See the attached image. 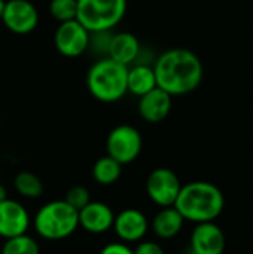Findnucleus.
<instances>
[{"instance_id": "nucleus-1", "label": "nucleus", "mask_w": 253, "mask_h": 254, "mask_svg": "<svg viewBox=\"0 0 253 254\" xmlns=\"http://www.w3.org/2000/svg\"><path fill=\"white\" fill-rule=\"evenodd\" d=\"M152 67L157 77V86L171 97H180L195 91L204 76L201 60L186 48L164 51L154 61Z\"/></svg>"}, {"instance_id": "nucleus-2", "label": "nucleus", "mask_w": 253, "mask_h": 254, "mask_svg": "<svg viewBox=\"0 0 253 254\" xmlns=\"http://www.w3.org/2000/svg\"><path fill=\"white\" fill-rule=\"evenodd\" d=\"M191 223L215 222L225 208L224 192L210 182H191L182 185L173 205Z\"/></svg>"}, {"instance_id": "nucleus-3", "label": "nucleus", "mask_w": 253, "mask_h": 254, "mask_svg": "<svg viewBox=\"0 0 253 254\" xmlns=\"http://www.w3.org/2000/svg\"><path fill=\"white\" fill-rule=\"evenodd\" d=\"M128 67L109 57L97 58L86 73L89 94L101 103H116L125 97Z\"/></svg>"}, {"instance_id": "nucleus-4", "label": "nucleus", "mask_w": 253, "mask_h": 254, "mask_svg": "<svg viewBox=\"0 0 253 254\" xmlns=\"http://www.w3.org/2000/svg\"><path fill=\"white\" fill-rule=\"evenodd\" d=\"M37 235L46 241H61L72 237L79 228L78 210L64 199L43 204L31 219Z\"/></svg>"}, {"instance_id": "nucleus-5", "label": "nucleus", "mask_w": 253, "mask_h": 254, "mask_svg": "<svg viewBox=\"0 0 253 254\" xmlns=\"http://www.w3.org/2000/svg\"><path fill=\"white\" fill-rule=\"evenodd\" d=\"M76 19L89 31H113L127 13V0H76Z\"/></svg>"}, {"instance_id": "nucleus-6", "label": "nucleus", "mask_w": 253, "mask_h": 254, "mask_svg": "<svg viewBox=\"0 0 253 254\" xmlns=\"http://www.w3.org/2000/svg\"><path fill=\"white\" fill-rule=\"evenodd\" d=\"M143 147V138L137 128L133 125L115 127L106 138V152L110 158L121 165L134 162Z\"/></svg>"}, {"instance_id": "nucleus-7", "label": "nucleus", "mask_w": 253, "mask_h": 254, "mask_svg": "<svg viewBox=\"0 0 253 254\" xmlns=\"http://www.w3.org/2000/svg\"><path fill=\"white\" fill-rule=\"evenodd\" d=\"M180 189L182 183L177 174L166 167L155 168L146 179V193L149 199L161 208L173 207Z\"/></svg>"}, {"instance_id": "nucleus-8", "label": "nucleus", "mask_w": 253, "mask_h": 254, "mask_svg": "<svg viewBox=\"0 0 253 254\" xmlns=\"http://www.w3.org/2000/svg\"><path fill=\"white\" fill-rule=\"evenodd\" d=\"M88 43L89 31L78 19L60 22L54 33L55 49L67 58H76L88 52Z\"/></svg>"}, {"instance_id": "nucleus-9", "label": "nucleus", "mask_w": 253, "mask_h": 254, "mask_svg": "<svg viewBox=\"0 0 253 254\" xmlns=\"http://www.w3.org/2000/svg\"><path fill=\"white\" fill-rule=\"evenodd\" d=\"M1 22L13 34H28L39 24V12L30 0H6Z\"/></svg>"}, {"instance_id": "nucleus-10", "label": "nucleus", "mask_w": 253, "mask_h": 254, "mask_svg": "<svg viewBox=\"0 0 253 254\" xmlns=\"http://www.w3.org/2000/svg\"><path fill=\"white\" fill-rule=\"evenodd\" d=\"M112 229L115 235L121 240V243H140L142 240H145L149 231V219L143 211L137 208H125L121 213L115 214Z\"/></svg>"}, {"instance_id": "nucleus-11", "label": "nucleus", "mask_w": 253, "mask_h": 254, "mask_svg": "<svg viewBox=\"0 0 253 254\" xmlns=\"http://www.w3.org/2000/svg\"><path fill=\"white\" fill-rule=\"evenodd\" d=\"M225 234L215 222L197 223L189 238V254H224Z\"/></svg>"}, {"instance_id": "nucleus-12", "label": "nucleus", "mask_w": 253, "mask_h": 254, "mask_svg": "<svg viewBox=\"0 0 253 254\" xmlns=\"http://www.w3.org/2000/svg\"><path fill=\"white\" fill-rule=\"evenodd\" d=\"M31 226V217L25 207L10 198L0 202V238L9 240L27 234Z\"/></svg>"}, {"instance_id": "nucleus-13", "label": "nucleus", "mask_w": 253, "mask_h": 254, "mask_svg": "<svg viewBox=\"0 0 253 254\" xmlns=\"http://www.w3.org/2000/svg\"><path fill=\"white\" fill-rule=\"evenodd\" d=\"M79 228L92 235L106 234L112 229L115 213L113 210L100 201H89L84 208L78 211Z\"/></svg>"}, {"instance_id": "nucleus-14", "label": "nucleus", "mask_w": 253, "mask_h": 254, "mask_svg": "<svg viewBox=\"0 0 253 254\" xmlns=\"http://www.w3.org/2000/svg\"><path fill=\"white\" fill-rule=\"evenodd\" d=\"M173 106V97L161 88H154L148 94L139 97V115L149 124H158L169 118Z\"/></svg>"}, {"instance_id": "nucleus-15", "label": "nucleus", "mask_w": 253, "mask_h": 254, "mask_svg": "<svg viewBox=\"0 0 253 254\" xmlns=\"http://www.w3.org/2000/svg\"><path fill=\"white\" fill-rule=\"evenodd\" d=\"M140 51H142L140 42L133 33L128 31L112 33L107 57L112 58L113 61L130 67L131 64L136 63Z\"/></svg>"}, {"instance_id": "nucleus-16", "label": "nucleus", "mask_w": 253, "mask_h": 254, "mask_svg": "<svg viewBox=\"0 0 253 254\" xmlns=\"http://www.w3.org/2000/svg\"><path fill=\"white\" fill-rule=\"evenodd\" d=\"M185 219L174 207L161 208L154 219L149 222V229L160 238V240H171L180 234L183 229Z\"/></svg>"}, {"instance_id": "nucleus-17", "label": "nucleus", "mask_w": 253, "mask_h": 254, "mask_svg": "<svg viewBox=\"0 0 253 254\" xmlns=\"http://www.w3.org/2000/svg\"><path fill=\"white\" fill-rule=\"evenodd\" d=\"M157 88V77L151 64H131L127 71V91L142 97Z\"/></svg>"}, {"instance_id": "nucleus-18", "label": "nucleus", "mask_w": 253, "mask_h": 254, "mask_svg": "<svg viewBox=\"0 0 253 254\" xmlns=\"http://www.w3.org/2000/svg\"><path fill=\"white\" fill-rule=\"evenodd\" d=\"M91 174H92V179L98 185L110 186L121 179L122 165L118 161H115L113 158H110L109 155H106V156L95 161V164L92 165Z\"/></svg>"}, {"instance_id": "nucleus-19", "label": "nucleus", "mask_w": 253, "mask_h": 254, "mask_svg": "<svg viewBox=\"0 0 253 254\" xmlns=\"http://www.w3.org/2000/svg\"><path fill=\"white\" fill-rule=\"evenodd\" d=\"M13 188L15 190L28 199H36L43 193V183L42 180L30 171H21L13 179Z\"/></svg>"}, {"instance_id": "nucleus-20", "label": "nucleus", "mask_w": 253, "mask_h": 254, "mask_svg": "<svg viewBox=\"0 0 253 254\" xmlns=\"http://www.w3.org/2000/svg\"><path fill=\"white\" fill-rule=\"evenodd\" d=\"M0 254H40V249L33 237L24 234L4 240V244L0 249Z\"/></svg>"}, {"instance_id": "nucleus-21", "label": "nucleus", "mask_w": 253, "mask_h": 254, "mask_svg": "<svg viewBox=\"0 0 253 254\" xmlns=\"http://www.w3.org/2000/svg\"><path fill=\"white\" fill-rule=\"evenodd\" d=\"M76 12H78L76 0H51L49 1V13L58 22L76 19Z\"/></svg>"}, {"instance_id": "nucleus-22", "label": "nucleus", "mask_w": 253, "mask_h": 254, "mask_svg": "<svg viewBox=\"0 0 253 254\" xmlns=\"http://www.w3.org/2000/svg\"><path fill=\"white\" fill-rule=\"evenodd\" d=\"M112 33L113 31H92V33H89L88 51H91L94 55H98V58L107 57Z\"/></svg>"}, {"instance_id": "nucleus-23", "label": "nucleus", "mask_w": 253, "mask_h": 254, "mask_svg": "<svg viewBox=\"0 0 253 254\" xmlns=\"http://www.w3.org/2000/svg\"><path fill=\"white\" fill-rule=\"evenodd\" d=\"M69 205H72L75 210H81L84 208L89 201H91V196H89V190L84 186H73L67 190L66 193V199H64Z\"/></svg>"}, {"instance_id": "nucleus-24", "label": "nucleus", "mask_w": 253, "mask_h": 254, "mask_svg": "<svg viewBox=\"0 0 253 254\" xmlns=\"http://www.w3.org/2000/svg\"><path fill=\"white\" fill-rule=\"evenodd\" d=\"M134 254H166V252L155 241H143L142 240L140 243H137V246L134 249Z\"/></svg>"}, {"instance_id": "nucleus-25", "label": "nucleus", "mask_w": 253, "mask_h": 254, "mask_svg": "<svg viewBox=\"0 0 253 254\" xmlns=\"http://www.w3.org/2000/svg\"><path fill=\"white\" fill-rule=\"evenodd\" d=\"M98 254H134V250L128 244L118 241V243L106 244Z\"/></svg>"}, {"instance_id": "nucleus-26", "label": "nucleus", "mask_w": 253, "mask_h": 254, "mask_svg": "<svg viewBox=\"0 0 253 254\" xmlns=\"http://www.w3.org/2000/svg\"><path fill=\"white\" fill-rule=\"evenodd\" d=\"M6 198H7V190H6V188L3 185H0V202L3 199H6Z\"/></svg>"}, {"instance_id": "nucleus-27", "label": "nucleus", "mask_w": 253, "mask_h": 254, "mask_svg": "<svg viewBox=\"0 0 253 254\" xmlns=\"http://www.w3.org/2000/svg\"><path fill=\"white\" fill-rule=\"evenodd\" d=\"M4 4H6V0H0V18L3 15V10H4Z\"/></svg>"}]
</instances>
